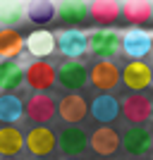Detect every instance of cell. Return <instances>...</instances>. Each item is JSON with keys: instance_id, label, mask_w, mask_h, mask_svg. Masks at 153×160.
Returning <instances> with one entry per match:
<instances>
[{"instance_id": "1", "label": "cell", "mask_w": 153, "mask_h": 160, "mask_svg": "<svg viewBox=\"0 0 153 160\" xmlns=\"http://www.w3.org/2000/svg\"><path fill=\"white\" fill-rule=\"evenodd\" d=\"M58 115V100L50 93H31L24 100V117L36 127H48Z\"/></svg>"}, {"instance_id": "2", "label": "cell", "mask_w": 153, "mask_h": 160, "mask_svg": "<svg viewBox=\"0 0 153 160\" xmlns=\"http://www.w3.org/2000/svg\"><path fill=\"white\" fill-rule=\"evenodd\" d=\"M24 79L33 93H48L58 81V67L48 60H31L24 67Z\"/></svg>"}, {"instance_id": "3", "label": "cell", "mask_w": 153, "mask_h": 160, "mask_svg": "<svg viewBox=\"0 0 153 160\" xmlns=\"http://www.w3.org/2000/svg\"><path fill=\"white\" fill-rule=\"evenodd\" d=\"M89 84L103 93H110L117 84H122V67L113 60H96L89 67Z\"/></svg>"}, {"instance_id": "4", "label": "cell", "mask_w": 153, "mask_h": 160, "mask_svg": "<svg viewBox=\"0 0 153 160\" xmlns=\"http://www.w3.org/2000/svg\"><path fill=\"white\" fill-rule=\"evenodd\" d=\"M89 53L98 60H113L117 53H122V36L113 29H96L89 33Z\"/></svg>"}, {"instance_id": "5", "label": "cell", "mask_w": 153, "mask_h": 160, "mask_svg": "<svg viewBox=\"0 0 153 160\" xmlns=\"http://www.w3.org/2000/svg\"><path fill=\"white\" fill-rule=\"evenodd\" d=\"M58 148L65 158H81L86 148H91V134H86L77 124L62 127L58 134Z\"/></svg>"}, {"instance_id": "6", "label": "cell", "mask_w": 153, "mask_h": 160, "mask_svg": "<svg viewBox=\"0 0 153 160\" xmlns=\"http://www.w3.org/2000/svg\"><path fill=\"white\" fill-rule=\"evenodd\" d=\"M122 151L129 158H144L153 151V132L146 124H134L122 132Z\"/></svg>"}, {"instance_id": "7", "label": "cell", "mask_w": 153, "mask_h": 160, "mask_svg": "<svg viewBox=\"0 0 153 160\" xmlns=\"http://www.w3.org/2000/svg\"><path fill=\"white\" fill-rule=\"evenodd\" d=\"M58 84L65 88L67 93H77L79 88L89 84V67L81 60H65L58 65Z\"/></svg>"}, {"instance_id": "8", "label": "cell", "mask_w": 153, "mask_h": 160, "mask_svg": "<svg viewBox=\"0 0 153 160\" xmlns=\"http://www.w3.org/2000/svg\"><path fill=\"white\" fill-rule=\"evenodd\" d=\"M122 84L132 93H144L153 84V67L146 60H129L122 67Z\"/></svg>"}, {"instance_id": "9", "label": "cell", "mask_w": 153, "mask_h": 160, "mask_svg": "<svg viewBox=\"0 0 153 160\" xmlns=\"http://www.w3.org/2000/svg\"><path fill=\"white\" fill-rule=\"evenodd\" d=\"M89 115H91V105L81 93H65L58 100V117L67 127L69 124H81Z\"/></svg>"}, {"instance_id": "10", "label": "cell", "mask_w": 153, "mask_h": 160, "mask_svg": "<svg viewBox=\"0 0 153 160\" xmlns=\"http://www.w3.org/2000/svg\"><path fill=\"white\" fill-rule=\"evenodd\" d=\"M58 148V134L50 127H31L27 132V153L31 158H50Z\"/></svg>"}, {"instance_id": "11", "label": "cell", "mask_w": 153, "mask_h": 160, "mask_svg": "<svg viewBox=\"0 0 153 160\" xmlns=\"http://www.w3.org/2000/svg\"><path fill=\"white\" fill-rule=\"evenodd\" d=\"M122 117L129 124H146L153 117V100L146 93H129L122 100Z\"/></svg>"}, {"instance_id": "12", "label": "cell", "mask_w": 153, "mask_h": 160, "mask_svg": "<svg viewBox=\"0 0 153 160\" xmlns=\"http://www.w3.org/2000/svg\"><path fill=\"white\" fill-rule=\"evenodd\" d=\"M122 148V134L115 127H96L91 132V151L100 158H113Z\"/></svg>"}, {"instance_id": "13", "label": "cell", "mask_w": 153, "mask_h": 160, "mask_svg": "<svg viewBox=\"0 0 153 160\" xmlns=\"http://www.w3.org/2000/svg\"><path fill=\"white\" fill-rule=\"evenodd\" d=\"M153 50V36L144 29H132L122 36V53L129 60H144Z\"/></svg>"}, {"instance_id": "14", "label": "cell", "mask_w": 153, "mask_h": 160, "mask_svg": "<svg viewBox=\"0 0 153 160\" xmlns=\"http://www.w3.org/2000/svg\"><path fill=\"white\" fill-rule=\"evenodd\" d=\"M58 19L69 29H77L79 24L91 19V5L86 0H60L58 5Z\"/></svg>"}, {"instance_id": "15", "label": "cell", "mask_w": 153, "mask_h": 160, "mask_svg": "<svg viewBox=\"0 0 153 160\" xmlns=\"http://www.w3.org/2000/svg\"><path fill=\"white\" fill-rule=\"evenodd\" d=\"M58 50L69 60H79L84 53H89V33L79 29H65L58 36Z\"/></svg>"}, {"instance_id": "16", "label": "cell", "mask_w": 153, "mask_h": 160, "mask_svg": "<svg viewBox=\"0 0 153 160\" xmlns=\"http://www.w3.org/2000/svg\"><path fill=\"white\" fill-rule=\"evenodd\" d=\"M122 115V103L110 93H100L91 100V117L100 124H110Z\"/></svg>"}, {"instance_id": "17", "label": "cell", "mask_w": 153, "mask_h": 160, "mask_svg": "<svg viewBox=\"0 0 153 160\" xmlns=\"http://www.w3.org/2000/svg\"><path fill=\"white\" fill-rule=\"evenodd\" d=\"M55 48H58V38L48 29H36L27 36V50L36 60H46L48 55L55 53Z\"/></svg>"}, {"instance_id": "18", "label": "cell", "mask_w": 153, "mask_h": 160, "mask_svg": "<svg viewBox=\"0 0 153 160\" xmlns=\"http://www.w3.org/2000/svg\"><path fill=\"white\" fill-rule=\"evenodd\" d=\"M22 148H27V134L19 127L3 124L0 127V158H17Z\"/></svg>"}, {"instance_id": "19", "label": "cell", "mask_w": 153, "mask_h": 160, "mask_svg": "<svg viewBox=\"0 0 153 160\" xmlns=\"http://www.w3.org/2000/svg\"><path fill=\"white\" fill-rule=\"evenodd\" d=\"M27 50V38L19 33L17 27H3L0 29V58L14 60Z\"/></svg>"}, {"instance_id": "20", "label": "cell", "mask_w": 153, "mask_h": 160, "mask_svg": "<svg viewBox=\"0 0 153 160\" xmlns=\"http://www.w3.org/2000/svg\"><path fill=\"white\" fill-rule=\"evenodd\" d=\"M122 19L132 27H144L153 19L151 0H125L122 2Z\"/></svg>"}, {"instance_id": "21", "label": "cell", "mask_w": 153, "mask_h": 160, "mask_svg": "<svg viewBox=\"0 0 153 160\" xmlns=\"http://www.w3.org/2000/svg\"><path fill=\"white\" fill-rule=\"evenodd\" d=\"M91 19L100 27H110L122 17V5L117 0H91Z\"/></svg>"}, {"instance_id": "22", "label": "cell", "mask_w": 153, "mask_h": 160, "mask_svg": "<svg viewBox=\"0 0 153 160\" xmlns=\"http://www.w3.org/2000/svg\"><path fill=\"white\" fill-rule=\"evenodd\" d=\"M22 84H27L24 79V67L14 60H0V91H14Z\"/></svg>"}, {"instance_id": "23", "label": "cell", "mask_w": 153, "mask_h": 160, "mask_svg": "<svg viewBox=\"0 0 153 160\" xmlns=\"http://www.w3.org/2000/svg\"><path fill=\"white\" fill-rule=\"evenodd\" d=\"M58 7L53 5V0H29L27 5V19L36 27H46L55 19Z\"/></svg>"}, {"instance_id": "24", "label": "cell", "mask_w": 153, "mask_h": 160, "mask_svg": "<svg viewBox=\"0 0 153 160\" xmlns=\"http://www.w3.org/2000/svg\"><path fill=\"white\" fill-rule=\"evenodd\" d=\"M24 117V103L14 93H3L0 96V122L3 124H14Z\"/></svg>"}, {"instance_id": "25", "label": "cell", "mask_w": 153, "mask_h": 160, "mask_svg": "<svg viewBox=\"0 0 153 160\" xmlns=\"http://www.w3.org/2000/svg\"><path fill=\"white\" fill-rule=\"evenodd\" d=\"M27 17V7L19 0H0V24L3 27H17Z\"/></svg>"}, {"instance_id": "26", "label": "cell", "mask_w": 153, "mask_h": 160, "mask_svg": "<svg viewBox=\"0 0 153 160\" xmlns=\"http://www.w3.org/2000/svg\"><path fill=\"white\" fill-rule=\"evenodd\" d=\"M0 160H17V158H0Z\"/></svg>"}, {"instance_id": "27", "label": "cell", "mask_w": 153, "mask_h": 160, "mask_svg": "<svg viewBox=\"0 0 153 160\" xmlns=\"http://www.w3.org/2000/svg\"><path fill=\"white\" fill-rule=\"evenodd\" d=\"M65 160H81V158H65Z\"/></svg>"}, {"instance_id": "28", "label": "cell", "mask_w": 153, "mask_h": 160, "mask_svg": "<svg viewBox=\"0 0 153 160\" xmlns=\"http://www.w3.org/2000/svg\"><path fill=\"white\" fill-rule=\"evenodd\" d=\"M31 160H48V158H31Z\"/></svg>"}, {"instance_id": "29", "label": "cell", "mask_w": 153, "mask_h": 160, "mask_svg": "<svg viewBox=\"0 0 153 160\" xmlns=\"http://www.w3.org/2000/svg\"><path fill=\"white\" fill-rule=\"evenodd\" d=\"M132 160H146V158H132Z\"/></svg>"}, {"instance_id": "30", "label": "cell", "mask_w": 153, "mask_h": 160, "mask_svg": "<svg viewBox=\"0 0 153 160\" xmlns=\"http://www.w3.org/2000/svg\"><path fill=\"white\" fill-rule=\"evenodd\" d=\"M100 160H110V158H100Z\"/></svg>"}]
</instances>
